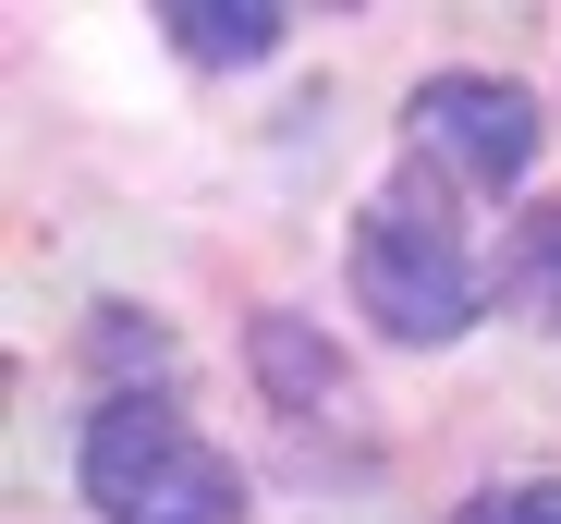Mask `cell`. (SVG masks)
Listing matches in <instances>:
<instances>
[{
  "label": "cell",
  "mask_w": 561,
  "mask_h": 524,
  "mask_svg": "<svg viewBox=\"0 0 561 524\" xmlns=\"http://www.w3.org/2000/svg\"><path fill=\"white\" fill-rule=\"evenodd\" d=\"M354 305H366V329H391V341H463L477 329L489 269H477V244H463V220H451L427 159L366 196V220H354Z\"/></svg>",
  "instance_id": "1"
},
{
  "label": "cell",
  "mask_w": 561,
  "mask_h": 524,
  "mask_svg": "<svg viewBox=\"0 0 561 524\" xmlns=\"http://www.w3.org/2000/svg\"><path fill=\"white\" fill-rule=\"evenodd\" d=\"M73 488L99 500V524H244V464L208 452L159 391H111L85 415Z\"/></svg>",
  "instance_id": "2"
},
{
  "label": "cell",
  "mask_w": 561,
  "mask_h": 524,
  "mask_svg": "<svg viewBox=\"0 0 561 524\" xmlns=\"http://www.w3.org/2000/svg\"><path fill=\"white\" fill-rule=\"evenodd\" d=\"M403 135H415L427 171H463V184H489V196H513L537 171V98L513 73H427L403 98Z\"/></svg>",
  "instance_id": "3"
},
{
  "label": "cell",
  "mask_w": 561,
  "mask_h": 524,
  "mask_svg": "<svg viewBox=\"0 0 561 524\" xmlns=\"http://www.w3.org/2000/svg\"><path fill=\"white\" fill-rule=\"evenodd\" d=\"M244 354H256V379H268L280 415H330V403H342V354H330L294 305H268V317L244 329Z\"/></svg>",
  "instance_id": "4"
},
{
  "label": "cell",
  "mask_w": 561,
  "mask_h": 524,
  "mask_svg": "<svg viewBox=\"0 0 561 524\" xmlns=\"http://www.w3.org/2000/svg\"><path fill=\"white\" fill-rule=\"evenodd\" d=\"M159 37H171L183 61L232 73V61H268V49H280V13H268V0H171Z\"/></svg>",
  "instance_id": "5"
},
{
  "label": "cell",
  "mask_w": 561,
  "mask_h": 524,
  "mask_svg": "<svg viewBox=\"0 0 561 524\" xmlns=\"http://www.w3.org/2000/svg\"><path fill=\"white\" fill-rule=\"evenodd\" d=\"M85 354L135 391V379H171V329H159L147 305H99V317H85Z\"/></svg>",
  "instance_id": "6"
},
{
  "label": "cell",
  "mask_w": 561,
  "mask_h": 524,
  "mask_svg": "<svg viewBox=\"0 0 561 524\" xmlns=\"http://www.w3.org/2000/svg\"><path fill=\"white\" fill-rule=\"evenodd\" d=\"M451 524H561V476H501V488H477Z\"/></svg>",
  "instance_id": "7"
},
{
  "label": "cell",
  "mask_w": 561,
  "mask_h": 524,
  "mask_svg": "<svg viewBox=\"0 0 561 524\" xmlns=\"http://www.w3.org/2000/svg\"><path fill=\"white\" fill-rule=\"evenodd\" d=\"M513 281H525L537 305H561V208H537V220H525V244H513Z\"/></svg>",
  "instance_id": "8"
}]
</instances>
